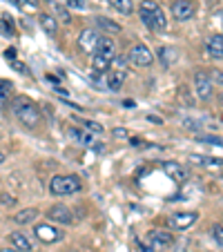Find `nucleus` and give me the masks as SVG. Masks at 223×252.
I'll return each instance as SVG.
<instances>
[{
	"instance_id": "2",
	"label": "nucleus",
	"mask_w": 223,
	"mask_h": 252,
	"mask_svg": "<svg viewBox=\"0 0 223 252\" xmlns=\"http://www.w3.org/2000/svg\"><path fill=\"white\" fill-rule=\"evenodd\" d=\"M14 114L18 116V121L25 125V127H36L40 125L43 116H40V110L36 107L33 100H29L27 96H18L14 100Z\"/></svg>"
},
{
	"instance_id": "6",
	"label": "nucleus",
	"mask_w": 223,
	"mask_h": 252,
	"mask_svg": "<svg viewBox=\"0 0 223 252\" xmlns=\"http://www.w3.org/2000/svg\"><path fill=\"white\" fill-rule=\"evenodd\" d=\"M127 58H129V63H134V65L147 67V65H152L154 54L150 52L145 45H134V47L129 49V56H127Z\"/></svg>"
},
{
	"instance_id": "4",
	"label": "nucleus",
	"mask_w": 223,
	"mask_h": 252,
	"mask_svg": "<svg viewBox=\"0 0 223 252\" xmlns=\"http://www.w3.org/2000/svg\"><path fill=\"white\" fill-rule=\"evenodd\" d=\"M103 33L96 32V29H83L81 36H78V47H81V52L90 54V56H94L96 54V47H98V40Z\"/></svg>"
},
{
	"instance_id": "19",
	"label": "nucleus",
	"mask_w": 223,
	"mask_h": 252,
	"mask_svg": "<svg viewBox=\"0 0 223 252\" xmlns=\"http://www.w3.org/2000/svg\"><path fill=\"white\" fill-rule=\"evenodd\" d=\"M190 161H194L196 165H223L221 158H212V157H201V154H190Z\"/></svg>"
},
{
	"instance_id": "22",
	"label": "nucleus",
	"mask_w": 223,
	"mask_h": 252,
	"mask_svg": "<svg viewBox=\"0 0 223 252\" xmlns=\"http://www.w3.org/2000/svg\"><path fill=\"white\" fill-rule=\"evenodd\" d=\"M92 67H94V71H98V74H103V71L109 69V61L103 56H98V54H94V58H92Z\"/></svg>"
},
{
	"instance_id": "31",
	"label": "nucleus",
	"mask_w": 223,
	"mask_h": 252,
	"mask_svg": "<svg viewBox=\"0 0 223 252\" xmlns=\"http://www.w3.org/2000/svg\"><path fill=\"white\" fill-rule=\"evenodd\" d=\"M54 9H56L58 11V16H61V18H63V23H69V14H67V9H63V7L61 5H54Z\"/></svg>"
},
{
	"instance_id": "37",
	"label": "nucleus",
	"mask_w": 223,
	"mask_h": 252,
	"mask_svg": "<svg viewBox=\"0 0 223 252\" xmlns=\"http://www.w3.org/2000/svg\"><path fill=\"white\" fill-rule=\"evenodd\" d=\"M214 18H217V23L223 27V11H217V14H214Z\"/></svg>"
},
{
	"instance_id": "14",
	"label": "nucleus",
	"mask_w": 223,
	"mask_h": 252,
	"mask_svg": "<svg viewBox=\"0 0 223 252\" xmlns=\"http://www.w3.org/2000/svg\"><path fill=\"white\" fill-rule=\"evenodd\" d=\"M208 54L212 58H223V33L210 36V40H208Z\"/></svg>"
},
{
	"instance_id": "26",
	"label": "nucleus",
	"mask_w": 223,
	"mask_h": 252,
	"mask_svg": "<svg viewBox=\"0 0 223 252\" xmlns=\"http://www.w3.org/2000/svg\"><path fill=\"white\" fill-rule=\"evenodd\" d=\"M210 78H212V83H219V85H223V71L221 69H208Z\"/></svg>"
},
{
	"instance_id": "3",
	"label": "nucleus",
	"mask_w": 223,
	"mask_h": 252,
	"mask_svg": "<svg viewBox=\"0 0 223 252\" xmlns=\"http://www.w3.org/2000/svg\"><path fill=\"white\" fill-rule=\"evenodd\" d=\"M49 190H52L54 196H67V194H76V192H81V179L74 174H58L52 179V183H49Z\"/></svg>"
},
{
	"instance_id": "29",
	"label": "nucleus",
	"mask_w": 223,
	"mask_h": 252,
	"mask_svg": "<svg viewBox=\"0 0 223 252\" xmlns=\"http://www.w3.org/2000/svg\"><path fill=\"white\" fill-rule=\"evenodd\" d=\"M83 125H85V127L90 129V132H94V134H100V132H103V125L94 123V121H85V123H83Z\"/></svg>"
},
{
	"instance_id": "34",
	"label": "nucleus",
	"mask_w": 223,
	"mask_h": 252,
	"mask_svg": "<svg viewBox=\"0 0 223 252\" xmlns=\"http://www.w3.org/2000/svg\"><path fill=\"white\" fill-rule=\"evenodd\" d=\"M136 246H138V252H150V250H152V248H150V246H143V241H141V239H136Z\"/></svg>"
},
{
	"instance_id": "5",
	"label": "nucleus",
	"mask_w": 223,
	"mask_h": 252,
	"mask_svg": "<svg viewBox=\"0 0 223 252\" xmlns=\"http://www.w3.org/2000/svg\"><path fill=\"white\" fill-rule=\"evenodd\" d=\"M196 14V5L192 0H174L172 2V16L176 20H190Z\"/></svg>"
},
{
	"instance_id": "10",
	"label": "nucleus",
	"mask_w": 223,
	"mask_h": 252,
	"mask_svg": "<svg viewBox=\"0 0 223 252\" xmlns=\"http://www.w3.org/2000/svg\"><path fill=\"white\" fill-rule=\"evenodd\" d=\"M33 234H36V239L43 243H56L63 239V232H58L54 225H47V223H40L36 225V230H33Z\"/></svg>"
},
{
	"instance_id": "40",
	"label": "nucleus",
	"mask_w": 223,
	"mask_h": 252,
	"mask_svg": "<svg viewBox=\"0 0 223 252\" xmlns=\"http://www.w3.org/2000/svg\"><path fill=\"white\" fill-rule=\"evenodd\" d=\"M0 252H20V250H0Z\"/></svg>"
},
{
	"instance_id": "17",
	"label": "nucleus",
	"mask_w": 223,
	"mask_h": 252,
	"mask_svg": "<svg viewBox=\"0 0 223 252\" xmlns=\"http://www.w3.org/2000/svg\"><path fill=\"white\" fill-rule=\"evenodd\" d=\"M38 217V210H33V208H27V210H20L18 214H14V221L16 223H32L33 219Z\"/></svg>"
},
{
	"instance_id": "1",
	"label": "nucleus",
	"mask_w": 223,
	"mask_h": 252,
	"mask_svg": "<svg viewBox=\"0 0 223 252\" xmlns=\"http://www.w3.org/2000/svg\"><path fill=\"white\" fill-rule=\"evenodd\" d=\"M138 14H141V20L145 23V27L152 29V32H161V29L167 27V18L157 0H141Z\"/></svg>"
},
{
	"instance_id": "15",
	"label": "nucleus",
	"mask_w": 223,
	"mask_h": 252,
	"mask_svg": "<svg viewBox=\"0 0 223 252\" xmlns=\"http://www.w3.org/2000/svg\"><path fill=\"white\" fill-rule=\"evenodd\" d=\"M11 243H14L16 250H20V252H29V250H33L32 241H29L27 234H23V232H14V234H11Z\"/></svg>"
},
{
	"instance_id": "9",
	"label": "nucleus",
	"mask_w": 223,
	"mask_h": 252,
	"mask_svg": "<svg viewBox=\"0 0 223 252\" xmlns=\"http://www.w3.org/2000/svg\"><path fill=\"white\" fill-rule=\"evenodd\" d=\"M194 87H196V94L199 98H210L212 96V78H210L208 71H196L194 74Z\"/></svg>"
},
{
	"instance_id": "23",
	"label": "nucleus",
	"mask_w": 223,
	"mask_h": 252,
	"mask_svg": "<svg viewBox=\"0 0 223 252\" xmlns=\"http://www.w3.org/2000/svg\"><path fill=\"white\" fill-rule=\"evenodd\" d=\"M74 136H76L78 141L83 143V145H87V148L100 150V145H96V141H94V136H92V134H87V132H74Z\"/></svg>"
},
{
	"instance_id": "30",
	"label": "nucleus",
	"mask_w": 223,
	"mask_h": 252,
	"mask_svg": "<svg viewBox=\"0 0 223 252\" xmlns=\"http://www.w3.org/2000/svg\"><path fill=\"white\" fill-rule=\"evenodd\" d=\"M20 7H25V9H33V7L40 5V0H16Z\"/></svg>"
},
{
	"instance_id": "32",
	"label": "nucleus",
	"mask_w": 223,
	"mask_h": 252,
	"mask_svg": "<svg viewBox=\"0 0 223 252\" xmlns=\"http://www.w3.org/2000/svg\"><path fill=\"white\" fill-rule=\"evenodd\" d=\"M9 63H11V67H14L16 71H20V74H27V71H29L27 67L23 65V63H18V61H9Z\"/></svg>"
},
{
	"instance_id": "11",
	"label": "nucleus",
	"mask_w": 223,
	"mask_h": 252,
	"mask_svg": "<svg viewBox=\"0 0 223 252\" xmlns=\"http://www.w3.org/2000/svg\"><path fill=\"white\" fill-rule=\"evenodd\" d=\"M96 54L98 56H103V58H107V61H112L114 58V54H116V43L109 36H100V40H98V47H96Z\"/></svg>"
},
{
	"instance_id": "18",
	"label": "nucleus",
	"mask_w": 223,
	"mask_h": 252,
	"mask_svg": "<svg viewBox=\"0 0 223 252\" xmlns=\"http://www.w3.org/2000/svg\"><path fill=\"white\" fill-rule=\"evenodd\" d=\"M96 25H98V29H105V32H109V33H119L121 32V25L112 23V20L105 18V16H98V18H96Z\"/></svg>"
},
{
	"instance_id": "27",
	"label": "nucleus",
	"mask_w": 223,
	"mask_h": 252,
	"mask_svg": "<svg viewBox=\"0 0 223 252\" xmlns=\"http://www.w3.org/2000/svg\"><path fill=\"white\" fill-rule=\"evenodd\" d=\"M212 237L219 246H223V225H214L212 228Z\"/></svg>"
},
{
	"instance_id": "12",
	"label": "nucleus",
	"mask_w": 223,
	"mask_h": 252,
	"mask_svg": "<svg viewBox=\"0 0 223 252\" xmlns=\"http://www.w3.org/2000/svg\"><path fill=\"white\" fill-rule=\"evenodd\" d=\"M47 217L52 221H58V223H71V212L65 205H54V208H49Z\"/></svg>"
},
{
	"instance_id": "35",
	"label": "nucleus",
	"mask_w": 223,
	"mask_h": 252,
	"mask_svg": "<svg viewBox=\"0 0 223 252\" xmlns=\"http://www.w3.org/2000/svg\"><path fill=\"white\" fill-rule=\"evenodd\" d=\"M5 58H7V61H16V49H7Z\"/></svg>"
},
{
	"instance_id": "16",
	"label": "nucleus",
	"mask_w": 223,
	"mask_h": 252,
	"mask_svg": "<svg viewBox=\"0 0 223 252\" xmlns=\"http://www.w3.org/2000/svg\"><path fill=\"white\" fill-rule=\"evenodd\" d=\"M38 23H40V27H43L45 32L49 33V36H56L58 25H56V20H54L49 14H40V16H38Z\"/></svg>"
},
{
	"instance_id": "28",
	"label": "nucleus",
	"mask_w": 223,
	"mask_h": 252,
	"mask_svg": "<svg viewBox=\"0 0 223 252\" xmlns=\"http://www.w3.org/2000/svg\"><path fill=\"white\" fill-rule=\"evenodd\" d=\"M203 143H210V145H217V148H223V138L219 136H201Z\"/></svg>"
},
{
	"instance_id": "21",
	"label": "nucleus",
	"mask_w": 223,
	"mask_h": 252,
	"mask_svg": "<svg viewBox=\"0 0 223 252\" xmlns=\"http://www.w3.org/2000/svg\"><path fill=\"white\" fill-rule=\"evenodd\" d=\"M11 83L9 81H5V78H0V110L5 107V103H7V98H9V94H11Z\"/></svg>"
},
{
	"instance_id": "25",
	"label": "nucleus",
	"mask_w": 223,
	"mask_h": 252,
	"mask_svg": "<svg viewBox=\"0 0 223 252\" xmlns=\"http://www.w3.org/2000/svg\"><path fill=\"white\" fill-rule=\"evenodd\" d=\"M0 32L7 33V36H14V27H11V20H9V18L0 20Z\"/></svg>"
},
{
	"instance_id": "38",
	"label": "nucleus",
	"mask_w": 223,
	"mask_h": 252,
	"mask_svg": "<svg viewBox=\"0 0 223 252\" xmlns=\"http://www.w3.org/2000/svg\"><path fill=\"white\" fill-rule=\"evenodd\" d=\"M114 136H119V138H123V136H125V129H114Z\"/></svg>"
},
{
	"instance_id": "24",
	"label": "nucleus",
	"mask_w": 223,
	"mask_h": 252,
	"mask_svg": "<svg viewBox=\"0 0 223 252\" xmlns=\"http://www.w3.org/2000/svg\"><path fill=\"white\" fill-rule=\"evenodd\" d=\"M109 5L114 7L116 11H121V14H129L132 11V0H109Z\"/></svg>"
},
{
	"instance_id": "8",
	"label": "nucleus",
	"mask_w": 223,
	"mask_h": 252,
	"mask_svg": "<svg viewBox=\"0 0 223 252\" xmlns=\"http://www.w3.org/2000/svg\"><path fill=\"white\" fill-rule=\"evenodd\" d=\"M147 243L152 250H165L174 243V237L170 232H163V230H152V232L147 234Z\"/></svg>"
},
{
	"instance_id": "20",
	"label": "nucleus",
	"mask_w": 223,
	"mask_h": 252,
	"mask_svg": "<svg viewBox=\"0 0 223 252\" xmlns=\"http://www.w3.org/2000/svg\"><path fill=\"white\" fill-rule=\"evenodd\" d=\"M123 81H125V71L123 69H119V71H114L112 76H109V83H107V87L112 92H116V90H121V85H123Z\"/></svg>"
},
{
	"instance_id": "36",
	"label": "nucleus",
	"mask_w": 223,
	"mask_h": 252,
	"mask_svg": "<svg viewBox=\"0 0 223 252\" xmlns=\"http://www.w3.org/2000/svg\"><path fill=\"white\" fill-rule=\"evenodd\" d=\"M2 203H7V205H14V203H16V199H11V196H7V194H5V196H2Z\"/></svg>"
},
{
	"instance_id": "33",
	"label": "nucleus",
	"mask_w": 223,
	"mask_h": 252,
	"mask_svg": "<svg viewBox=\"0 0 223 252\" xmlns=\"http://www.w3.org/2000/svg\"><path fill=\"white\" fill-rule=\"evenodd\" d=\"M69 7H76V9H85V0H67Z\"/></svg>"
},
{
	"instance_id": "13",
	"label": "nucleus",
	"mask_w": 223,
	"mask_h": 252,
	"mask_svg": "<svg viewBox=\"0 0 223 252\" xmlns=\"http://www.w3.org/2000/svg\"><path fill=\"white\" fill-rule=\"evenodd\" d=\"M163 172H165L174 183H183V179H185V170L179 165V163H172V161L163 163Z\"/></svg>"
},
{
	"instance_id": "7",
	"label": "nucleus",
	"mask_w": 223,
	"mask_h": 252,
	"mask_svg": "<svg viewBox=\"0 0 223 252\" xmlns=\"http://www.w3.org/2000/svg\"><path fill=\"white\" fill-rule=\"evenodd\" d=\"M196 219H199L196 212H176L167 219V223H170V228H174V230H188L190 225L196 223Z\"/></svg>"
},
{
	"instance_id": "39",
	"label": "nucleus",
	"mask_w": 223,
	"mask_h": 252,
	"mask_svg": "<svg viewBox=\"0 0 223 252\" xmlns=\"http://www.w3.org/2000/svg\"><path fill=\"white\" fill-rule=\"evenodd\" d=\"M5 163V152H0V165Z\"/></svg>"
}]
</instances>
